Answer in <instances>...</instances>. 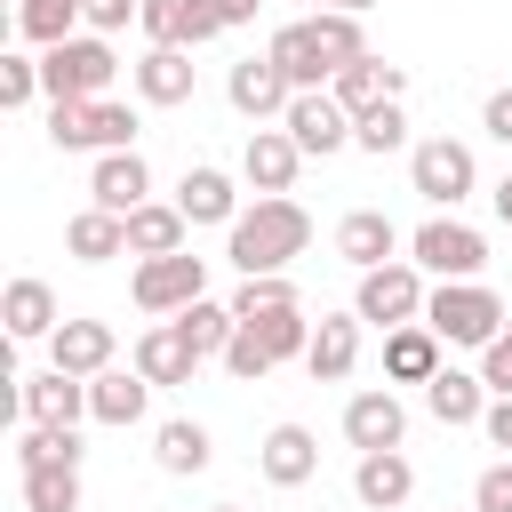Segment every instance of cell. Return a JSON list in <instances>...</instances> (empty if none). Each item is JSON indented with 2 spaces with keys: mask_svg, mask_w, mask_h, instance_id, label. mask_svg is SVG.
<instances>
[{
  "mask_svg": "<svg viewBox=\"0 0 512 512\" xmlns=\"http://www.w3.org/2000/svg\"><path fill=\"white\" fill-rule=\"evenodd\" d=\"M304 248H312V216L288 192H256V208H240L224 224V256L240 264V280L248 272H288Z\"/></svg>",
  "mask_w": 512,
  "mask_h": 512,
  "instance_id": "1",
  "label": "cell"
},
{
  "mask_svg": "<svg viewBox=\"0 0 512 512\" xmlns=\"http://www.w3.org/2000/svg\"><path fill=\"white\" fill-rule=\"evenodd\" d=\"M504 304H496V288H480V280H440L432 296H424V328L440 336V344H464V352H488L496 336H504Z\"/></svg>",
  "mask_w": 512,
  "mask_h": 512,
  "instance_id": "2",
  "label": "cell"
},
{
  "mask_svg": "<svg viewBox=\"0 0 512 512\" xmlns=\"http://www.w3.org/2000/svg\"><path fill=\"white\" fill-rule=\"evenodd\" d=\"M48 144L56 152H128L136 144V112L112 96H64L48 112Z\"/></svg>",
  "mask_w": 512,
  "mask_h": 512,
  "instance_id": "3",
  "label": "cell"
},
{
  "mask_svg": "<svg viewBox=\"0 0 512 512\" xmlns=\"http://www.w3.org/2000/svg\"><path fill=\"white\" fill-rule=\"evenodd\" d=\"M112 48H104V32H72V40H56V48H40V88H48V104H64V96H104L112 88Z\"/></svg>",
  "mask_w": 512,
  "mask_h": 512,
  "instance_id": "4",
  "label": "cell"
},
{
  "mask_svg": "<svg viewBox=\"0 0 512 512\" xmlns=\"http://www.w3.org/2000/svg\"><path fill=\"white\" fill-rule=\"evenodd\" d=\"M424 264L408 256H392V264H376V272H360V296H352V312L360 320H376V328H408V320H424Z\"/></svg>",
  "mask_w": 512,
  "mask_h": 512,
  "instance_id": "5",
  "label": "cell"
},
{
  "mask_svg": "<svg viewBox=\"0 0 512 512\" xmlns=\"http://www.w3.org/2000/svg\"><path fill=\"white\" fill-rule=\"evenodd\" d=\"M408 184H416L432 208H456V200L480 184V168H472V144H456V136H424V144L408 152Z\"/></svg>",
  "mask_w": 512,
  "mask_h": 512,
  "instance_id": "6",
  "label": "cell"
},
{
  "mask_svg": "<svg viewBox=\"0 0 512 512\" xmlns=\"http://www.w3.org/2000/svg\"><path fill=\"white\" fill-rule=\"evenodd\" d=\"M416 264L432 272V280H480V264H488V240L472 232V224H456V216H432V224H416Z\"/></svg>",
  "mask_w": 512,
  "mask_h": 512,
  "instance_id": "7",
  "label": "cell"
},
{
  "mask_svg": "<svg viewBox=\"0 0 512 512\" xmlns=\"http://www.w3.org/2000/svg\"><path fill=\"white\" fill-rule=\"evenodd\" d=\"M200 296H208V264H200L192 248L136 264V304H144V312H184V304H200Z\"/></svg>",
  "mask_w": 512,
  "mask_h": 512,
  "instance_id": "8",
  "label": "cell"
},
{
  "mask_svg": "<svg viewBox=\"0 0 512 512\" xmlns=\"http://www.w3.org/2000/svg\"><path fill=\"white\" fill-rule=\"evenodd\" d=\"M280 128L304 144V160H328V152H344V144H352V112H344L328 88H296V104L280 112Z\"/></svg>",
  "mask_w": 512,
  "mask_h": 512,
  "instance_id": "9",
  "label": "cell"
},
{
  "mask_svg": "<svg viewBox=\"0 0 512 512\" xmlns=\"http://www.w3.org/2000/svg\"><path fill=\"white\" fill-rule=\"evenodd\" d=\"M144 40L152 48H200V40H216V32H232L224 16H216V0H144Z\"/></svg>",
  "mask_w": 512,
  "mask_h": 512,
  "instance_id": "10",
  "label": "cell"
},
{
  "mask_svg": "<svg viewBox=\"0 0 512 512\" xmlns=\"http://www.w3.org/2000/svg\"><path fill=\"white\" fill-rule=\"evenodd\" d=\"M224 96H232V112H248V120H280V112L296 104V80H288L272 56H240L232 80H224Z\"/></svg>",
  "mask_w": 512,
  "mask_h": 512,
  "instance_id": "11",
  "label": "cell"
},
{
  "mask_svg": "<svg viewBox=\"0 0 512 512\" xmlns=\"http://www.w3.org/2000/svg\"><path fill=\"white\" fill-rule=\"evenodd\" d=\"M408 88V64H384V56H352V64H336V80H328V96L360 120L368 104H392Z\"/></svg>",
  "mask_w": 512,
  "mask_h": 512,
  "instance_id": "12",
  "label": "cell"
},
{
  "mask_svg": "<svg viewBox=\"0 0 512 512\" xmlns=\"http://www.w3.org/2000/svg\"><path fill=\"white\" fill-rule=\"evenodd\" d=\"M352 496H360L368 512H400V504L416 496V464H408L400 448H368V456L352 464Z\"/></svg>",
  "mask_w": 512,
  "mask_h": 512,
  "instance_id": "13",
  "label": "cell"
},
{
  "mask_svg": "<svg viewBox=\"0 0 512 512\" xmlns=\"http://www.w3.org/2000/svg\"><path fill=\"white\" fill-rule=\"evenodd\" d=\"M144 192H152V168L136 160V144L128 152H96V168H88V200L96 208L128 216V208H144Z\"/></svg>",
  "mask_w": 512,
  "mask_h": 512,
  "instance_id": "14",
  "label": "cell"
},
{
  "mask_svg": "<svg viewBox=\"0 0 512 512\" xmlns=\"http://www.w3.org/2000/svg\"><path fill=\"white\" fill-rule=\"evenodd\" d=\"M352 360H360V312H320L312 320V352H304L312 384H344Z\"/></svg>",
  "mask_w": 512,
  "mask_h": 512,
  "instance_id": "15",
  "label": "cell"
},
{
  "mask_svg": "<svg viewBox=\"0 0 512 512\" xmlns=\"http://www.w3.org/2000/svg\"><path fill=\"white\" fill-rule=\"evenodd\" d=\"M144 400H152V376H144V368H104V376H88V416L112 424V432L144 424Z\"/></svg>",
  "mask_w": 512,
  "mask_h": 512,
  "instance_id": "16",
  "label": "cell"
},
{
  "mask_svg": "<svg viewBox=\"0 0 512 512\" xmlns=\"http://www.w3.org/2000/svg\"><path fill=\"white\" fill-rule=\"evenodd\" d=\"M264 56H272V64H280V72H288L296 88H328V80H336V56L320 48V32H312V16H304V24H280Z\"/></svg>",
  "mask_w": 512,
  "mask_h": 512,
  "instance_id": "17",
  "label": "cell"
},
{
  "mask_svg": "<svg viewBox=\"0 0 512 512\" xmlns=\"http://www.w3.org/2000/svg\"><path fill=\"white\" fill-rule=\"evenodd\" d=\"M296 168H304V144H296L288 128H256V136H248V152H240V176H248L256 192H288V184H296Z\"/></svg>",
  "mask_w": 512,
  "mask_h": 512,
  "instance_id": "18",
  "label": "cell"
},
{
  "mask_svg": "<svg viewBox=\"0 0 512 512\" xmlns=\"http://www.w3.org/2000/svg\"><path fill=\"white\" fill-rule=\"evenodd\" d=\"M392 248H400V224H392L384 208H352V216L336 224V256H344L352 272H376V264H392Z\"/></svg>",
  "mask_w": 512,
  "mask_h": 512,
  "instance_id": "19",
  "label": "cell"
},
{
  "mask_svg": "<svg viewBox=\"0 0 512 512\" xmlns=\"http://www.w3.org/2000/svg\"><path fill=\"white\" fill-rule=\"evenodd\" d=\"M48 368L64 376H104L112 368V320H64L48 336Z\"/></svg>",
  "mask_w": 512,
  "mask_h": 512,
  "instance_id": "20",
  "label": "cell"
},
{
  "mask_svg": "<svg viewBox=\"0 0 512 512\" xmlns=\"http://www.w3.org/2000/svg\"><path fill=\"white\" fill-rule=\"evenodd\" d=\"M16 408H24L32 424H80V416H88V376H64V368H48V376H24Z\"/></svg>",
  "mask_w": 512,
  "mask_h": 512,
  "instance_id": "21",
  "label": "cell"
},
{
  "mask_svg": "<svg viewBox=\"0 0 512 512\" xmlns=\"http://www.w3.org/2000/svg\"><path fill=\"white\" fill-rule=\"evenodd\" d=\"M400 432H408V408L392 400V392H352L344 400V440L368 456V448H400Z\"/></svg>",
  "mask_w": 512,
  "mask_h": 512,
  "instance_id": "22",
  "label": "cell"
},
{
  "mask_svg": "<svg viewBox=\"0 0 512 512\" xmlns=\"http://www.w3.org/2000/svg\"><path fill=\"white\" fill-rule=\"evenodd\" d=\"M256 464H264V480H272V488H304V480L320 472V440H312L304 424H272Z\"/></svg>",
  "mask_w": 512,
  "mask_h": 512,
  "instance_id": "23",
  "label": "cell"
},
{
  "mask_svg": "<svg viewBox=\"0 0 512 512\" xmlns=\"http://www.w3.org/2000/svg\"><path fill=\"white\" fill-rule=\"evenodd\" d=\"M384 376H392V384H432V376H440V336H432L424 320L384 328Z\"/></svg>",
  "mask_w": 512,
  "mask_h": 512,
  "instance_id": "24",
  "label": "cell"
},
{
  "mask_svg": "<svg viewBox=\"0 0 512 512\" xmlns=\"http://www.w3.org/2000/svg\"><path fill=\"white\" fill-rule=\"evenodd\" d=\"M64 248L80 256V264H112V256H128V216H112V208H80L72 224H64Z\"/></svg>",
  "mask_w": 512,
  "mask_h": 512,
  "instance_id": "25",
  "label": "cell"
},
{
  "mask_svg": "<svg viewBox=\"0 0 512 512\" xmlns=\"http://www.w3.org/2000/svg\"><path fill=\"white\" fill-rule=\"evenodd\" d=\"M176 208H184L192 224H232V216H240V192H232V176H224V168H184Z\"/></svg>",
  "mask_w": 512,
  "mask_h": 512,
  "instance_id": "26",
  "label": "cell"
},
{
  "mask_svg": "<svg viewBox=\"0 0 512 512\" xmlns=\"http://www.w3.org/2000/svg\"><path fill=\"white\" fill-rule=\"evenodd\" d=\"M136 368H144L152 384H192L200 352H192V344H184V328L168 320V328H144V336H136Z\"/></svg>",
  "mask_w": 512,
  "mask_h": 512,
  "instance_id": "27",
  "label": "cell"
},
{
  "mask_svg": "<svg viewBox=\"0 0 512 512\" xmlns=\"http://www.w3.org/2000/svg\"><path fill=\"white\" fill-rule=\"evenodd\" d=\"M424 408H432V416H440V424H480V416H488V384H480V376H464V368H448V360H440V376H432V384H424Z\"/></svg>",
  "mask_w": 512,
  "mask_h": 512,
  "instance_id": "28",
  "label": "cell"
},
{
  "mask_svg": "<svg viewBox=\"0 0 512 512\" xmlns=\"http://www.w3.org/2000/svg\"><path fill=\"white\" fill-rule=\"evenodd\" d=\"M136 96H144V104H184V96H192V48H144Z\"/></svg>",
  "mask_w": 512,
  "mask_h": 512,
  "instance_id": "29",
  "label": "cell"
},
{
  "mask_svg": "<svg viewBox=\"0 0 512 512\" xmlns=\"http://www.w3.org/2000/svg\"><path fill=\"white\" fill-rule=\"evenodd\" d=\"M0 320H8V336L16 344H32V336H56L64 320H56V296H48V280H8V304H0Z\"/></svg>",
  "mask_w": 512,
  "mask_h": 512,
  "instance_id": "30",
  "label": "cell"
},
{
  "mask_svg": "<svg viewBox=\"0 0 512 512\" xmlns=\"http://www.w3.org/2000/svg\"><path fill=\"white\" fill-rule=\"evenodd\" d=\"M24 480V512H80V464H16Z\"/></svg>",
  "mask_w": 512,
  "mask_h": 512,
  "instance_id": "31",
  "label": "cell"
},
{
  "mask_svg": "<svg viewBox=\"0 0 512 512\" xmlns=\"http://www.w3.org/2000/svg\"><path fill=\"white\" fill-rule=\"evenodd\" d=\"M184 208H160V200H144V208H128V256H176L184 248Z\"/></svg>",
  "mask_w": 512,
  "mask_h": 512,
  "instance_id": "32",
  "label": "cell"
},
{
  "mask_svg": "<svg viewBox=\"0 0 512 512\" xmlns=\"http://www.w3.org/2000/svg\"><path fill=\"white\" fill-rule=\"evenodd\" d=\"M152 456H160V472H176V480H184V472H208V456H216V448H208V424L168 416V424H160V440H152Z\"/></svg>",
  "mask_w": 512,
  "mask_h": 512,
  "instance_id": "33",
  "label": "cell"
},
{
  "mask_svg": "<svg viewBox=\"0 0 512 512\" xmlns=\"http://www.w3.org/2000/svg\"><path fill=\"white\" fill-rule=\"evenodd\" d=\"M176 328H184V344H192L200 360H208V352L224 360V344L240 336V312H232V304H208V296H200V304H184V312H176Z\"/></svg>",
  "mask_w": 512,
  "mask_h": 512,
  "instance_id": "34",
  "label": "cell"
},
{
  "mask_svg": "<svg viewBox=\"0 0 512 512\" xmlns=\"http://www.w3.org/2000/svg\"><path fill=\"white\" fill-rule=\"evenodd\" d=\"M240 328H256V344H264L272 360H304V352H312V320H304V304L256 312V320H240Z\"/></svg>",
  "mask_w": 512,
  "mask_h": 512,
  "instance_id": "35",
  "label": "cell"
},
{
  "mask_svg": "<svg viewBox=\"0 0 512 512\" xmlns=\"http://www.w3.org/2000/svg\"><path fill=\"white\" fill-rule=\"evenodd\" d=\"M80 16H88V0H24V8H16V32H24L32 48H56V40H72Z\"/></svg>",
  "mask_w": 512,
  "mask_h": 512,
  "instance_id": "36",
  "label": "cell"
},
{
  "mask_svg": "<svg viewBox=\"0 0 512 512\" xmlns=\"http://www.w3.org/2000/svg\"><path fill=\"white\" fill-rule=\"evenodd\" d=\"M352 144H360V152H376V160H384V152H400V144H408V112H400V96H392V104H368V112L352 120Z\"/></svg>",
  "mask_w": 512,
  "mask_h": 512,
  "instance_id": "37",
  "label": "cell"
},
{
  "mask_svg": "<svg viewBox=\"0 0 512 512\" xmlns=\"http://www.w3.org/2000/svg\"><path fill=\"white\" fill-rule=\"evenodd\" d=\"M312 32H320V48H328L336 64L368 56V40H360V16H352V8H312Z\"/></svg>",
  "mask_w": 512,
  "mask_h": 512,
  "instance_id": "38",
  "label": "cell"
},
{
  "mask_svg": "<svg viewBox=\"0 0 512 512\" xmlns=\"http://www.w3.org/2000/svg\"><path fill=\"white\" fill-rule=\"evenodd\" d=\"M280 304H296V280H288V272H248V280H240V296H232V312H240V320L280 312Z\"/></svg>",
  "mask_w": 512,
  "mask_h": 512,
  "instance_id": "39",
  "label": "cell"
},
{
  "mask_svg": "<svg viewBox=\"0 0 512 512\" xmlns=\"http://www.w3.org/2000/svg\"><path fill=\"white\" fill-rule=\"evenodd\" d=\"M224 368H232V376H240V384H264V376H272V368H280V360H272V352H264V344H256V328H240V336H232V344H224Z\"/></svg>",
  "mask_w": 512,
  "mask_h": 512,
  "instance_id": "40",
  "label": "cell"
},
{
  "mask_svg": "<svg viewBox=\"0 0 512 512\" xmlns=\"http://www.w3.org/2000/svg\"><path fill=\"white\" fill-rule=\"evenodd\" d=\"M40 96V64L32 56H0V104L16 112V104H32Z\"/></svg>",
  "mask_w": 512,
  "mask_h": 512,
  "instance_id": "41",
  "label": "cell"
},
{
  "mask_svg": "<svg viewBox=\"0 0 512 512\" xmlns=\"http://www.w3.org/2000/svg\"><path fill=\"white\" fill-rule=\"evenodd\" d=\"M472 512H512V464H488L472 480Z\"/></svg>",
  "mask_w": 512,
  "mask_h": 512,
  "instance_id": "42",
  "label": "cell"
},
{
  "mask_svg": "<svg viewBox=\"0 0 512 512\" xmlns=\"http://www.w3.org/2000/svg\"><path fill=\"white\" fill-rule=\"evenodd\" d=\"M480 384H488V392H512V320H504V336L480 352Z\"/></svg>",
  "mask_w": 512,
  "mask_h": 512,
  "instance_id": "43",
  "label": "cell"
},
{
  "mask_svg": "<svg viewBox=\"0 0 512 512\" xmlns=\"http://www.w3.org/2000/svg\"><path fill=\"white\" fill-rule=\"evenodd\" d=\"M144 16V0H88V24L96 32H120V24H136Z\"/></svg>",
  "mask_w": 512,
  "mask_h": 512,
  "instance_id": "44",
  "label": "cell"
},
{
  "mask_svg": "<svg viewBox=\"0 0 512 512\" xmlns=\"http://www.w3.org/2000/svg\"><path fill=\"white\" fill-rule=\"evenodd\" d=\"M480 128H488L496 144H512V88H496V96H488V112H480Z\"/></svg>",
  "mask_w": 512,
  "mask_h": 512,
  "instance_id": "45",
  "label": "cell"
},
{
  "mask_svg": "<svg viewBox=\"0 0 512 512\" xmlns=\"http://www.w3.org/2000/svg\"><path fill=\"white\" fill-rule=\"evenodd\" d=\"M480 432H488L496 448H512V392H496V400H488V416H480Z\"/></svg>",
  "mask_w": 512,
  "mask_h": 512,
  "instance_id": "46",
  "label": "cell"
},
{
  "mask_svg": "<svg viewBox=\"0 0 512 512\" xmlns=\"http://www.w3.org/2000/svg\"><path fill=\"white\" fill-rule=\"evenodd\" d=\"M216 16L224 24H256V0H216Z\"/></svg>",
  "mask_w": 512,
  "mask_h": 512,
  "instance_id": "47",
  "label": "cell"
},
{
  "mask_svg": "<svg viewBox=\"0 0 512 512\" xmlns=\"http://www.w3.org/2000/svg\"><path fill=\"white\" fill-rule=\"evenodd\" d=\"M496 216H504V224H512V168H504V176H496Z\"/></svg>",
  "mask_w": 512,
  "mask_h": 512,
  "instance_id": "48",
  "label": "cell"
},
{
  "mask_svg": "<svg viewBox=\"0 0 512 512\" xmlns=\"http://www.w3.org/2000/svg\"><path fill=\"white\" fill-rule=\"evenodd\" d=\"M328 8H352V16H368V8H376V0H328Z\"/></svg>",
  "mask_w": 512,
  "mask_h": 512,
  "instance_id": "49",
  "label": "cell"
},
{
  "mask_svg": "<svg viewBox=\"0 0 512 512\" xmlns=\"http://www.w3.org/2000/svg\"><path fill=\"white\" fill-rule=\"evenodd\" d=\"M216 512H240V504H216Z\"/></svg>",
  "mask_w": 512,
  "mask_h": 512,
  "instance_id": "50",
  "label": "cell"
},
{
  "mask_svg": "<svg viewBox=\"0 0 512 512\" xmlns=\"http://www.w3.org/2000/svg\"><path fill=\"white\" fill-rule=\"evenodd\" d=\"M312 8H328V0H312Z\"/></svg>",
  "mask_w": 512,
  "mask_h": 512,
  "instance_id": "51",
  "label": "cell"
},
{
  "mask_svg": "<svg viewBox=\"0 0 512 512\" xmlns=\"http://www.w3.org/2000/svg\"><path fill=\"white\" fill-rule=\"evenodd\" d=\"M16 8H24V0H16Z\"/></svg>",
  "mask_w": 512,
  "mask_h": 512,
  "instance_id": "52",
  "label": "cell"
}]
</instances>
